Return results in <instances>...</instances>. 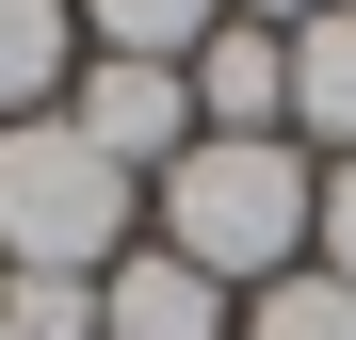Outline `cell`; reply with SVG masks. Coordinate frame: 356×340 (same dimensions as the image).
Listing matches in <instances>:
<instances>
[{"label":"cell","instance_id":"cell-13","mask_svg":"<svg viewBox=\"0 0 356 340\" xmlns=\"http://www.w3.org/2000/svg\"><path fill=\"white\" fill-rule=\"evenodd\" d=\"M0 340H17V324H0Z\"/></svg>","mask_w":356,"mask_h":340},{"label":"cell","instance_id":"cell-2","mask_svg":"<svg viewBox=\"0 0 356 340\" xmlns=\"http://www.w3.org/2000/svg\"><path fill=\"white\" fill-rule=\"evenodd\" d=\"M130 179L65 130V113H17L0 130V275H113L130 259Z\"/></svg>","mask_w":356,"mask_h":340},{"label":"cell","instance_id":"cell-6","mask_svg":"<svg viewBox=\"0 0 356 340\" xmlns=\"http://www.w3.org/2000/svg\"><path fill=\"white\" fill-rule=\"evenodd\" d=\"M65 81H81V0H0V130L65 113Z\"/></svg>","mask_w":356,"mask_h":340},{"label":"cell","instance_id":"cell-8","mask_svg":"<svg viewBox=\"0 0 356 340\" xmlns=\"http://www.w3.org/2000/svg\"><path fill=\"white\" fill-rule=\"evenodd\" d=\"M211 33L227 0H81V49H113V65H195Z\"/></svg>","mask_w":356,"mask_h":340},{"label":"cell","instance_id":"cell-3","mask_svg":"<svg viewBox=\"0 0 356 340\" xmlns=\"http://www.w3.org/2000/svg\"><path fill=\"white\" fill-rule=\"evenodd\" d=\"M65 130L113 162V179H178V146H195V65H113V49H81V81H65Z\"/></svg>","mask_w":356,"mask_h":340},{"label":"cell","instance_id":"cell-1","mask_svg":"<svg viewBox=\"0 0 356 340\" xmlns=\"http://www.w3.org/2000/svg\"><path fill=\"white\" fill-rule=\"evenodd\" d=\"M308 195H324L308 146H227V130H195L178 179H162V243L195 259L211 292H275V275L308 259Z\"/></svg>","mask_w":356,"mask_h":340},{"label":"cell","instance_id":"cell-11","mask_svg":"<svg viewBox=\"0 0 356 340\" xmlns=\"http://www.w3.org/2000/svg\"><path fill=\"white\" fill-rule=\"evenodd\" d=\"M308 275L356 292V162H324V195H308Z\"/></svg>","mask_w":356,"mask_h":340},{"label":"cell","instance_id":"cell-7","mask_svg":"<svg viewBox=\"0 0 356 340\" xmlns=\"http://www.w3.org/2000/svg\"><path fill=\"white\" fill-rule=\"evenodd\" d=\"M291 146H324V162H356V0L291 33Z\"/></svg>","mask_w":356,"mask_h":340},{"label":"cell","instance_id":"cell-9","mask_svg":"<svg viewBox=\"0 0 356 340\" xmlns=\"http://www.w3.org/2000/svg\"><path fill=\"white\" fill-rule=\"evenodd\" d=\"M227 340H356V292H340V275H308V259H291L275 292H243V324H227Z\"/></svg>","mask_w":356,"mask_h":340},{"label":"cell","instance_id":"cell-4","mask_svg":"<svg viewBox=\"0 0 356 340\" xmlns=\"http://www.w3.org/2000/svg\"><path fill=\"white\" fill-rule=\"evenodd\" d=\"M227 324H243V292H211L178 243H130L97 275V340H227Z\"/></svg>","mask_w":356,"mask_h":340},{"label":"cell","instance_id":"cell-12","mask_svg":"<svg viewBox=\"0 0 356 340\" xmlns=\"http://www.w3.org/2000/svg\"><path fill=\"white\" fill-rule=\"evenodd\" d=\"M243 33H308V17H340V0H227Z\"/></svg>","mask_w":356,"mask_h":340},{"label":"cell","instance_id":"cell-5","mask_svg":"<svg viewBox=\"0 0 356 340\" xmlns=\"http://www.w3.org/2000/svg\"><path fill=\"white\" fill-rule=\"evenodd\" d=\"M195 130H227V146H291V33H243V17H227V33L195 49Z\"/></svg>","mask_w":356,"mask_h":340},{"label":"cell","instance_id":"cell-10","mask_svg":"<svg viewBox=\"0 0 356 340\" xmlns=\"http://www.w3.org/2000/svg\"><path fill=\"white\" fill-rule=\"evenodd\" d=\"M0 324L17 340H97V275H0Z\"/></svg>","mask_w":356,"mask_h":340}]
</instances>
